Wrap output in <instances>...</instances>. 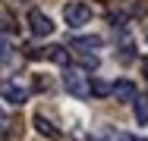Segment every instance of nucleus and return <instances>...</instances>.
<instances>
[{
    "label": "nucleus",
    "mask_w": 148,
    "mask_h": 141,
    "mask_svg": "<svg viewBox=\"0 0 148 141\" xmlns=\"http://www.w3.org/2000/svg\"><path fill=\"white\" fill-rule=\"evenodd\" d=\"M13 60V47H10V41L0 35V63H10Z\"/></svg>",
    "instance_id": "9b49d317"
},
{
    "label": "nucleus",
    "mask_w": 148,
    "mask_h": 141,
    "mask_svg": "<svg viewBox=\"0 0 148 141\" xmlns=\"http://www.w3.org/2000/svg\"><path fill=\"white\" fill-rule=\"evenodd\" d=\"M10 135V119H6V113L0 110V138H6Z\"/></svg>",
    "instance_id": "f8f14e48"
},
{
    "label": "nucleus",
    "mask_w": 148,
    "mask_h": 141,
    "mask_svg": "<svg viewBox=\"0 0 148 141\" xmlns=\"http://www.w3.org/2000/svg\"><path fill=\"white\" fill-rule=\"evenodd\" d=\"M142 75L148 79V60H142Z\"/></svg>",
    "instance_id": "2eb2a0df"
},
{
    "label": "nucleus",
    "mask_w": 148,
    "mask_h": 141,
    "mask_svg": "<svg viewBox=\"0 0 148 141\" xmlns=\"http://www.w3.org/2000/svg\"><path fill=\"white\" fill-rule=\"evenodd\" d=\"M32 125H35V132H38V135H44V138H51V141L60 138V129L51 122V119H47V116H41V113L32 119Z\"/></svg>",
    "instance_id": "423d86ee"
},
{
    "label": "nucleus",
    "mask_w": 148,
    "mask_h": 141,
    "mask_svg": "<svg viewBox=\"0 0 148 141\" xmlns=\"http://www.w3.org/2000/svg\"><path fill=\"white\" fill-rule=\"evenodd\" d=\"M63 19H66V25H85L91 19V6H85V3H66L63 6Z\"/></svg>",
    "instance_id": "f03ea898"
},
{
    "label": "nucleus",
    "mask_w": 148,
    "mask_h": 141,
    "mask_svg": "<svg viewBox=\"0 0 148 141\" xmlns=\"http://www.w3.org/2000/svg\"><path fill=\"white\" fill-rule=\"evenodd\" d=\"M132 110H136V122H148V97H136L132 100Z\"/></svg>",
    "instance_id": "6e6552de"
},
{
    "label": "nucleus",
    "mask_w": 148,
    "mask_h": 141,
    "mask_svg": "<svg viewBox=\"0 0 148 141\" xmlns=\"http://www.w3.org/2000/svg\"><path fill=\"white\" fill-rule=\"evenodd\" d=\"M63 88L73 94V97H88V75H82L79 69H66L63 72Z\"/></svg>",
    "instance_id": "f257e3e1"
},
{
    "label": "nucleus",
    "mask_w": 148,
    "mask_h": 141,
    "mask_svg": "<svg viewBox=\"0 0 148 141\" xmlns=\"http://www.w3.org/2000/svg\"><path fill=\"white\" fill-rule=\"evenodd\" d=\"M29 28H32L35 38H47V35L54 31V22H51L41 9H32V13H29Z\"/></svg>",
    "instance_id": "7ed1b4c3"
},
{
    "label": "nucleus",
    "mask_w": 148,
    "mask_h": 141,
    "mask_svg": "<svg viewBox=\"0 0 148 141\" xmlns=\"http://www.w3.org/2000/svg\"><path fill=\"white\" fill-rule=\"evenodd\" d=\"M0 94H3V100H10V104H25L29 100V88L25 85H16V82H3L0 85Z\"/></svg>",
    "instance_id": "20e7f679"
},
{
    "label": "nucleus",
    "mask_w": 148,
    "mask_h": 141,
    "mask_svg": "<svg viewBox=\"0 0 148 141\" xmlns=\"http://www.w3.org/2000/svg\"><path fill=\"white\" fill-rule=\"evenodd\" d=\"M101 44H104V41H101L98 35H85V38H73V47H79V50H82V47H85V50H88V47H101Z\"/></svg>",
    "instance_id": "1a4fd4ad"
},
{
    "label": "nucleus",
    "mask_w": 148,
    "mask_h": 141,
    "mask_svg": "<svg viewBox=\"0 0 148 141\" xmlns=\"http://www.w3.org/2000/svg\"><path fill=\"white\" fill-rule=\"evenodd\" d=\"M110 94L117 97L120 104H129V100H136V97H139V94H136V85L126 82V79H120V82L110 85Z\"/></svg>",
    "instance_id": "39448f33"
},
{
    "label": "nucleus",
    "mask_w": 148,
    "mask_h": 141,
    "mask_svg": "<svg viewBox=\"0 0 148 141\" xmlns=\"http://www.w3.org/2000/svg\"><path fill=\"white\" fill-rule=\"evenodd\" d=\"M117 141H148V138H136V135H120Z\"/></svg>",
    "instance_id": "4468645a"
},
{
    "label": "nucleus",
    "mask_w": 148,
    "mask_h": 141,
    "mask_svg": "<svg viewBox=\"0 0 148 141\" xmlns=\"http://www.w3.org/2000/svg\"><path fill=\"white\" fill-rule=\"evenodd\" d=\"M13 19H10V16H3V13H0V31H13Z\"/></svg>",
    "instance_id": "ddd939ff"
},
{
    "label": "nucleus",
    "mask_w": 148,
    "mask_h": 141,
    "mask_svg": "<svg viewBox=\"0 0 148 141\" xmlns=\"http://www.w3.org/2000/svg\"><path fill=\"white\" fill-rule=\"evenodd\" d=\"M41 56H44V60H51V63H57V66H66V63H69L66 47H41Z\"/></svg>",
    "instance_id": "0eeeda50"
},
{
    "label": "nucleus",
    "mask_w": 148,
    "mask_h": 141,
    "mask_svg": "<svg viewBox=\"0 0 148 141\" xmlns=\"http://www.w3.org/2000/svg\"><path fill=\"white\" fill-rule=\"evenodd\" d=\"M88 91L95 94V97H107V94H110V85L101 82V79H91V82H88Z\"/></svg>",
    "instance_id": "9d476101"
}]
</instances>
